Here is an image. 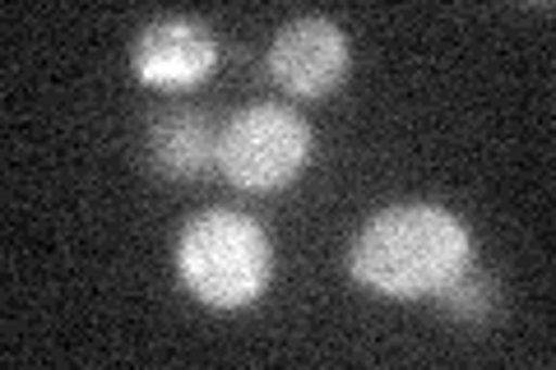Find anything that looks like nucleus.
<instances>
[{"label":"nucleus","mask_w":556,"mask_h":370,"mask_svg":"<svg viewBox=\"0 0 556 370\" xmlns=\"http://www.w3.org/2000/svg\"><path fill=\"white\" fill-rule=\"evenodd\" d=\"M473 264V237L459 214L441 204H394L362 227L348 251V273L380 296H437Z\"/></svg>","instance_id":"obj_1"},{"label":"nucleus","mask_w":556,"mask_h":370,"mask_svg":"<svg viewBox=\"0 0 556 370\" xmlns=\"http://www.w3.org/2000/svg\"><path fill=\"white\" fill-rule=\"evenodd\" d=\"M181 283L214 310H247L269 288L274 251L260 222L237 208H204L177 241Z\"/></svg>","instance_id":"obj_2"},{"label":"nucleus","mask_w":556,"mask_h":370,"mask_svg":"<svg viewBox=\"0 0 556 370\" xmlns=\"http://www.w3.org/2000/svg\"><path fill=\"white\" fill-rule=\"evenodd\" d=\"M311 149H316L311 126L278 102H255L218 130V167L237 190H251V195L292 186L311 163Z\"/></svg>","instance_id":"obj_3"},{"label":"nucleus","mask_w":556,"mask_h":370,"mask_svg":"<svg viewBox=\"0 0 556 370\" xmlns=\"http://www.w3.org/2000/svg\"><path fill=\"white\" fill-rule=\"evenodd\" d=\"M218 65V42L200 20L172 14V20H153L149 28H139V38L130 47V69L144 88H195L214 75Z\"/></svg>","instance_id":"obj_4"},{"label":"nucleus","mask_w":556,"mask_h":370,"mask_svg":"<svg viewBox=\"0 0 556 370\" xmlns=\"http://www.w3.org/2000/svg\"><path fill=\"white\" fill-rule=\"evenodd\" d=\"M269 75L292 98H325L348 75V38L325 14H302L278 28L269 47Z\"/></svg>","instance_id":"obj_5"},{"label":"nucleus","mask_w":556,"mask_h":370,"mask_svg":"<svg viewBox=\"0 0 556 370\" xmlns=\"http://www.w3.org/2000/svg\"><path fill=\"white\" fill-rule=\"evenodd\" d=\"M149 157L153 171L172 181H195L200 171L218 163V130L204 112H167L149 126Z\"/></svg>","instance_id":"obj_6"},{"label":"nucleus","mask_w":556,"mask_h":370,"mask_svg":"<svg viewBox=\"0 0 556 370\" xmlns=\"http://www.w3.org/2000/svg\"><path fill=\"white\" fill-rule=\"evenodd\" d=\"M441 296V306L450 310V315H459V320H486V315L496 310V283L486 273H478L473 264H468L464 273H455L450 283L437 292Z\"/></svg>","instance_id":"obj_7"}]
</instances>
